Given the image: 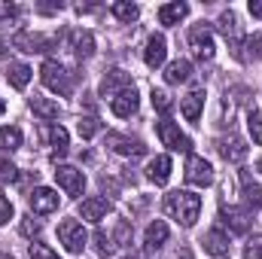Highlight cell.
<instances>
[{
	"instance_id": "9",
	"label": "cell",
	"mask_w": 262,
	"mask_h": 259,
	"mask_svg": "<svg viewBox=\"0 0 262 259\" xmlns=\"http://www.w3.org/2000/svg\"><path fill=\"white\" fill-rule=\"evenodd\" d=\"M55 180L67 195H82V189H85V174L79 168H70V165H58Z\"/></svg>"
},
{
	"instance_id": "31",
	"label": "cell",
	"mask_w": 262,
	"mask_h": 259,
	"mask_svg": "<svg viewBox=\"0 0 262 259\" xmlns=\"http://www.w3.org/2000/svg\"><path fill=\"white\" fill-rule=\"evenodd\" d=\"M149 98H152V107H156L159 113H165V116H168V113L174 110V101H171V95H168L165 89H152V95H149Z\"/></svg>"
},
{
	"instance_id": "44",
	"label": "cell",
	"mask_w": 262,
	"mask_h": 259,
	"mask_svg": "<svg viewBox=\"0 0 262 259\" xmlns=\"http://www.w3.org/2000/svg\"><path fill=\"white\" fill-rule=\"evenodd\" d=\"M174 259H192V253H189V250H180V253H177Z\"/></svg>"
},
{
	"instance_id": "3",
	"label": "cell",
	"mask_w": 262,
	"mask_h": 259,
	"mask_svg": "<svg viewBox=\"0 0 262 259\" xmlns=\"http://www.w3.org/2000/svg\"><path fill=\"white\" fill-rule=\"evenodd\" d=\"M156 131H159V140H162L168 149H174V153H189V149H192V140L177 128V122L162 119V122L156 125Z\"/></svg>"
},
{
	"instance_id": "33",
	"label": "cell",
	"mask_w": 262,
	"mask_h": 259,
	"mask_svg": "<svg viewBox=\"0 0 262 259\" xmlns=\"http://www.w3.org/2000/svg\"><path fill=\"white\" fill-rule=\"evenodd\" d=\"M131 235H134L131 226L125 223V220H119V223H116V232L110 235V238H113V247H125V244H131Z\"/></svg>"
},
{
	"instance_id": "17",
	"label": "cell",
	"mask_w": 262,
	"mask_h": 259,
	"mask_svg": "<svg viewBox=\"0 0 262 259\" xmlns=\"http://www.w3.org/2000/svg\"><path fill=\"white\" fill-rule=\"evenodd\" d=\"M107 146L113 153H119V156H131V159L146 153V146L140 140H131V137H122V134H107Z\"/></svg>"
},
{
	"instance_id": "38",
	"label": "cell",
	"mask_w": 262,
	"mask_h": 259,
	"mask_svg": "<svg viewBox=\"0 0 262 259\" xmlns=\"http://www.w3.org/2000/svg\"><path fill=\"white\" fill-rule=\"evenodd\" d=\"M31 259H58V253L52 250V247H46V244H31Z\"/></svg>"
},
{
	"instance_id": "35",
	"label": "cell",
	"mask_w": 262,
	"mask_h": 259,
	"mask_svg": "<svg viewBox=\"0 0 262 259\" xmlns=\"http://www.w3.org/2000/svg\"><path fill=\"white\" fill-rule=\"evenodd\" d=\"M15 177H18V168H15L9 159H0V186L15 183Z\"/></svg>"
},
{
	"instance_id": "22",
	"label": "cell",
	"mask_w": 262,
	"mask_h": 259,
	"mask_svg": "<svg viewBox=\"0 0 262 259\" xmlns=\"http://www.w3.org/2000/svg\"><path fill=\"white\" fill-rule=\"evenodd\" d=\"M43 134L52 143V159L67 156V128H61V125H43Z\"/></svg>"
},
{
	"instance_id": "32",
	"label": "cell",
	"mask_w": 262,
	"mask_h": 259,
	"mask_svg": "<svg viewBox=\"0 0 262 259\" xmlns=\"http://www.w3.org/2000/svg\"><path fill=\"white\" fill-rule=\"evenodd\" d=\"M95 250H98V256H104V259L116 250V247H113V238H110L104 229H98V232H95Z\"/></svg>"
},
{
	"instance_id": "37",
	"label": "cell",
	"mask_w": 262,
	"mask_h": 259,
	"mask_svg": "<svg viewBox=\"0 0 262 259\" xmlns=\"http://www.w3.org/2000/svg\"><path fill=\"white\" fill-rule=\"evenodd\" d=\"M244 259H262V235H253L244 247Z\"/></svg>"
},
{
	"instance_id": "43",
	"label": "cell",
	"mask_w": 262,
	"mask_h": 259,
	"mask_svg": "<svg viewBox=\"0 0 262 259\" xmlns=\"http://www.w3.org/2000/svg\"><path fill=\"white\" fill-rule=\"evenodd\" d=\"M250 12H253L256 18H262V0H250Z\"/></svg>"
},
{
	"instance_id": "46",
	"label": "cell",
	"mask_w": 262,
	"mask_h": 259,
	"mask_svg": "<svg viewBox=\"0 0 262 259\" xmlns=\"http://www.w3.org/2000/svg\"><path fill=\"white\" fill-rule=\"evenodd\" d=\"M122 259H140V256H134V253H128V256H122Z\"/></svg>"
},
{
	"instance_id": "34",
	"label": "cell",
	"mask_w": 262,
	"mask_h": 259,
	"mask_svg": "<svg viewBox=\"0 0 262 259\" xmlns=\"http://www.w3.org/2000/svg\"><path fill=\"white\" fill-rule=\"evenodd\" d=\"M247 128H250L253 143H259L262 146V113L259 110H250V116H247Z\"/></svg>"
},
{
	"instance_id": "11",
	"label": "cell",
	"mask_w": 262,
	"mask_h": 259,
	"mask_svg": "<svg viewBox=\"0 0 262 259\" xmlns=\"http://www.w3.org/2000/svg\"><path fill=\"white\" fill-rule=\"evenodd\" d=\"M28 201H31V210L34 213H55L58 210V192L55 189H46V186H37Z\"/></svg>"
},
{
	"instance_id": "24",
	"label": "cell",
	"mask_w": 262,
	"mask_h": 259,
	"mask_svg": "<svg viewBox=\"0 0 262 259\" xmlns=\"http://www.w3.org/2000/svg\"><path fill=\"white\" fill-rule=\"evenodd\" d=\"M31 110H34L40 119H46V122H49V119H58V113H61V107H58L52 98H43V95H34V98H31Z\"/></svg>"
},
{
	"instance_id": "39",
	"label": "cell",
	"mask_w": 262,
	"mask_h": 259,
	"mask_svg": "<svg viewBox=\"0 0 262 259\" xmlns=\"http://www.w3.org/2000/svg\"><path fill=\"white\" fill-rule=\"evenodd\" d=\"M21 235H25V238H37V235H40V223H37L34 217H25V220H21Z\"/></svg>"
},
{
	"instance_id": "12",
	"label": "cell",
	"mask_w": 262,
	"mask_h": 259,
	"mask_svg": "<svg viewBox=\"0 0 262 259\" xmlns=\"http://www.w3.org/2000/svg\"><path fill=\"white\" fill-rule=\"evenodd\" d=\"M125 89H131V73H125V70H110L104 79H101V95L104 98H116L119 92H125Z\"/></svg>"
},
{
	"instance_id": "15",
	"label": "cell",
	"mask_w": 262,
	"mask_h": 259,
	"mask_svg": "<svg viewBox=\"0 0 262 259\" xmlns=\"http://www.w3.org/2000/svg\"><path fill=\"white\" fill-rule=\"evenodd\" d=\"M137 92H134V85L131 89H125V92H119L113 101H110V107H113V113L119 116V119H128V116H134L137 113Z\"/></svg>"
},
{
	"instance_id": "6",
	"label": "cell",
	"mask_w": 262,
	"mask_h": 259,
	"mask_svg": "<svg viewBox=\"0 0 262 259\" xmlns=\"http://www.w3.org/2000/svg\"><path fill=\"white\" fill-rule=\"evenodd\" d=\"M55 43V37H46V34H34V31H18L12 37V46L21 49V52H31V55H40V52H49V46Z\"/></svg>"
},
{
	"instance_id": "36",
	"label": "cell",
	"mask_w": 262,
	"mask_h": 259,
	"mask_svg": "<svg viewBox=\"0 0 262 259\" xmlns=\"http://www.w3.org/2000/svg\"><path fill=\"white\" fill-rule=\"evenodd\" d=\"M98 131H101V122H98L95 116H82V119H79V134H82V137H95Z\"/></svg>"
},
{
	"instance_id": "40",
	"label": "cell",
	"mask_w": 262,
	"mask_h": 259,
	"mask_svg": "<svg viewBox=\"0 0 262 259\" xmlns=\"http://www.w3.org/2000/svg\"><path fill=\"white\" fill-rule=\"evenodd\" d=\"M9 220H12V201L6 195H0V226L9 223Z\"/></svg>"
},
{
	"instance_id": "47",
	"label": "cell",
	"mask_w": 262,
	"mask_h": 259,
	"mask_svg": "<svg viewBox=\"0 0 262 259\" xmlns=\"http://www.w3.org/2000/svg\"><path fill=\"white\" fill-rule=\"evenodd\" d=\"M3 110H6V104H3V101H0V113H3Z\"/></svg>"
},
{
	"instance_id": "16",
	"label": "cell",
	"mask_w": 262,
	"mask_h": 259,
	"mask_svg": "<svg viewBox=\"0 0 262 259\" xmlns=\"http://www.w3.org/2000/svg\"><path fill=\"white\" fill-rule=\"evenodd\" d=\"M165 55H168V43H165V37H162V34H152V37L146 40L143 61H146L149 67H162L165 64Z\"/></svg>"
},
{
	"instance_id": "25",
	"label": "cell",
	"mask_w": 262,
	"mask_h": 259,
	"mask_svg": "<svg viewBox=\"0 0 262 259\" xmlns=\"http://www.w3.org/2000/svg\"><path fill=\"white\" fill-rule=\"evenodd\" d=\"M241 192H244V201H247L250 207H262V186L247 174V171H241Z\"/></svg>"
},
{
	"instance_id": "20",
	"label": "cell",
	"mask_w": 262,
	"mask_h": 259,
	"mask_svg": "<svg viewBox=\"0 0 262 259\" xmlns=\"http://www.w3.org/2000/svg\"><path fill=\"white\" fill-rule=\"evenodd\" d=\"M201 244H204V250L210 253V256H229V238L220 232V229H210L204 238H201Z\"/></svg>"
},
{
	"instance_id": "42",
	"label": "cell",
	"mask_w": 262,
	"mask_h": 259,
	"mask_svg": "<svg viewBox=\"0 0 262 259\" xmlns=\"http://www.w3.org/2000/svg\"><path fill=\"white\" fill-rule=\"evenodd\" d=\"M61 3H40V12H58Z\"/></svg>"
},
{
	"instance_id": "48",
	"label": "cell",
	"mask_w": 262,
	"mask_h": 259,
	"mask_svg": "<svg viewBox=\"0 0 262 259\" xmlns=\"http://www.w3.org/2000/svg\"><path fill=\"white\" fill-rule=\"evenodd\" d=\"M256 168H259V171H262V159H259V165H256Z\"/></svg>"
},
{
	"instance_id": "18",
	"label": "cell",
	"mask_w": 262,
	"mask_h": 259,
	"mask_svg": "<svg viewBox=\"0 0 262 259\" xmlns=\"http://www.w3.org/2000/svg\"><path fill=\"white\" fill-rule=\"evenodd\" d=\"M70 46L76 58H92L95 55V34L92 31H73L70 34Z\"/></svg>"
},
{
	"instance_id": "49",
	"label": "cell",
	"mask_w": 262,
	"mask_h": 259,
	"mask_svg": "<svg viewBox=\"0 0 262 259\" xmlns=\"http://www.w3.org/2000/svg\"><path fill=\"white\" fill-rule=\"evenodd\" d=\"M0 259H12V256H3V253H0Z\"/></svg>"
},
{
	"instance_id": "27",
	"label": "cell",
	"mask_w": 262,
	"mask_h": 259,
	"mask_svg": "<svg viewBox=\"0 0 262 259\" xmlns=\"http://www.w3.org/2000/svg\"><path fill=\"white\" fill-rule=\"evenodd\" d=\"M201 107H204V92H189V95L180 101V110H183V116H186L189 122H198Z\"/></svg>"
},
{
	"instance_id": "29",
	"label": "cell",
	"mask_w": 262,
	"mask_h": 259,
	"mask_svg": "<svg viewBox=\"0 0 262 259\" xmlns=\"http://www.w3.org/2000/svg\"><path fill=\"white\" fill-rule=\"evenodd\" d=\"M21 146V131L18 128H0V153H12Z\"/></svg>"
},
{
	"instance_id": "8",
	"label": "cell",
	"mask_w": 262,
	"mask_h": 259,
	"mask_svg": "<svg viewBox=\"0 0 262 259\" xmlns=\"http://www.w3.org/2000/svg\"><path fill=\"white\" fill-rule=\"evenodd\" d=\"M216 28L223 31V37H226V40H232V49H235V55L241 58V43H244V37H241V25H238V15H235L232 9L220 12V18H216Z\"/></svg>"
},
{
	"instance_id": "2",
	"label": "cell",
	"mask_w": 262,
	"mask_h": 259,
	"mask_svg": "<svg viewBox=\"0 0 262 259\" xmlns=\"http://www.w3.org/2000/svg\"><path fill=\"white\" fill-rule=\"evenodd\" d=\"M40 79H43L46 89H52L58 95H70L73 92V73L64 64H58V61H46L40 67Z\"/></svg>"
},
{
	"instance_id": "19",
	"label": "cell",
	"mask_w": 262,
	"mask_h": 259,
	"mask_svg": "<svg viewBox=\"0 0 262 259\" xmlns=\"http://www.w3.org/2000/svg\"><path fill=\"white\" fill-rule=\"evenodd\" d=\"M146 177H149L156 186H165L168 177H171V159H168V156H156V159L146 165Z\"/></svg>"
},
{
	"instance_id": "28",
	"label": "cell",
	"mask_w": 262,
	"mask_h": 259,
	"mask_svg": "<svg viewBox=\"0 0 262 259\" xmlns=\"http://www.w3.org/2000/svg\"><path fill=\"white\" fill-rule=\"evenodd\" d=\"M110 12L119 18V21H125V25H131L137 15H140V9H137V3H128V0H116L113 6H110Z\"/></svg>"
},
{
	"instance_id": "7",
	"label": "cell",
	"mask_w": 262,
	"mask_h": 259,
	"mask_svg": "<svg viewBox=\"0 0 262 259\" xmlns=\"http://www.w3.org/2000/svg\"><path fill=\"white\" fill-rule=\"evenodd\" d=\"M183 177H186V183H192V186H210L213 183V168H210V162H204L201 156H189L186 159V171H183Z\"/></svg>"
},
{
	"instance_id": "30",
	"label": "cell",
	"mask_w": 262,
	"mask_h": 259,
	"mask_svg": "<svg viewBox=\"0 0 262 259\" xmlns=\"http://www.w3.org/2000/svg\"><path fill=\"white\" fill-rule=\"evenodd\" d=\"M9 82L15 85V89H25L28 82H31V67L28 64H9Z\"/></svg>"
},
{
	"instance_id": "41",
	"label": "cell",
	"mask_w": 262,
	"mask_h": 259,
	"mask_svg": "<svg viewBox=\"0 0 262 259\" xmlns=\"http://www.w3.org/2000/svg\"><path fill=\"white\" fill-rule=\"evenodd\" d=\"M18 15H21L18 6H0V18H3V21H15Z\"/></svg>"
},
{
	"instance_id": "13",
	"label": "cell",
	"mask_w": 262,
	"mask_h": 259,
	"mask_svg": "<svg viewBox=\"0 0 262 259\" xmlns=\"http://www.w3.org/2000/svg\"><path fill=\"white\" fill-rule=\"evenodd\" d=\"M216 149H220V156L226 162H244V156H247V143L238 134H229V137L216 140Z\"/></svg>"
},
{
	"instance_id": "14",
	"label": "cell",
	"mask_w": 262,
	"mask_h": 259,
	"mask_svg": "<svg viewBox=\"0 0 262 259\" xmlns=\"http://www.w3.org/2000/svg\"><path fill=\"white\" fill-rule=\"evenodd\" d=\"M79 213H82V220H89V223H101V220L110 213V201H107L104 195H92V198H85V201L79 204Z\"/></svg>"
},
{
	"instance_id": "26",
	"label": "cell",
	"mask_w": 262,
	"mask_h": 259,
	"mask_svg": "<svg viewBox=\"0 0 262 259\" xmlns=\"http://www.w3.org/2000/svg\"><path fill=\"white\" fill-rule=\"evenodd\" d=\"M192 76V64L186 61V58H177V61H171V64L165 67V79L171 82V85H177V82H186Z\"/></svg>"
},
{
	"instance_id": "5",
	"label": "cell",
	"mask_w": 262,
	"mask_h": 259,
	"mask_svg": "<svg viewBox=\"0 0 262 259\" xmlns=\"http://www.w3.org/2000/svg\"><path fill=\"white\" fill-rule=\"evenodd\" d=\"M189 46H192V52H195L198 58H213V31H210V25L207 21H198L192 25V31H189Z\"/></svg>"
},
{
	"instance_id": "4",
	"label": "cell",
	"mask_w": 262,
	"mask_h": 259,
	"mask_svg": "<svg viewBox=\"0 0 262 259\" xmlns=\"http://www.w3.org/2000/svg\"><path fill=\"white\" fill-rule=\"evenodd\" d=\"M58 238H61V244H64L70 253H82V247L89 241L82 223H76V220H61L58 223Z\"/></svg>"
},
{
	"instance_id": "45",
	"label": "cell",
	"mask_w": 262,
	"mask_h": 259,
	"mask_svg": "<svg viewBox=\"0 0 262 259\" xmlns=\"http://www.w3.org/2000/svg\"><path fill=\"white\" fill-rule=\"evenodd\" d=\"M3 55H6V49H3V43H0V58H3Z\"/></svg>"
},
{
	"instance_id": "10",
	"label": "cell",
	"mask_w": 262,
	"mask_h": 259,
	"mask_svg": "<svg viewBox=\"0 0 262 259\" xmlns=\"http://www.w3.org/2000/svg\"><path fill=\"white\" fill-rule=\"evenodd\" d=\"M220 223L229 226V232L244 235L250 229V210H244V207H220Z\"/></svg>"
},
{
	"instance_id": "23",
	"label": "cell",
	"mask_w": 262,
	"mask_h": 259,
	"mask_svg": "<svg viewBox=\"0 0 262 259\" xmlns=\"http://www.w3.org/2000/svg\"><path fill=\"white\" fill-rule=\"evenodd\" d=\"M189 15V6L186 3H165V6H159V21L162 25H180L183 18Z\"/></svg>"
},
{
	"instance_id": "1",
	"label": "cell",
	"mask_w": 262,
	"mask_h": 259,
	"mask_svg": "<svg viewBox=\"0 0 262 259\" xmlns=\"http://www.w3.org/2000/svg\"><path fill=\"white\" fill-rule=\"evenodd\" d=\"M165 213L171 220H177L180 226H195L198 213H201V195L189 192V189H177V192H168L165 198Z\"/></svg>"
},
{
	"instance_id": "21",
	"label": "cell",
	"mask_w": 262,
	"mask_h": 259,
	"mask_svg": "<svg viewBox=\"0 0 262 259\" xmlns=\"http://www.w3.org/2000/svg\"><path fill=\"white\" fill-rule=\"evenodd\" d=\"M165 241H168V226H165L162 220L149 223V226H146V235H143V244H146V250H149V253H156V250H159Z\"/></svg>"
}]
</instances>
